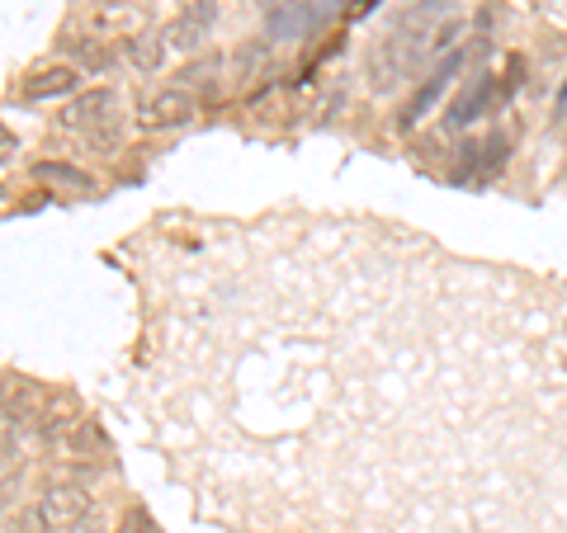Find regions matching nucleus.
I'll return each instance as SVG.
<instances>
[{
  "instance_id": "nucleus-1",
  "label": "nucleus",
  "mask_w": 567,
  "mask_h": 533,
  "mask_svg": "<svg viewBox=\"0 0 567 533\" xmlns=\"http://www.w3.org/2000/svg\"><path fill=\"white\" fill-rule=\"evenodd\" d=\"M62 128L85 133V142H91V147H100V151L118 147V133H123L118 95H114V91H85V95H71V104L62 109Z\"/></svg>"
},
{
  "instance_id": "nucleus-8",
  "label": "nucleus",
  "mask_w": 567,
  "mask_h": 533,
  "mask_svg": "<svg viewBox=\"0 0 567 533\" xmlns=\"http://www.w3.org/2000/svg\"><path fill=\"white\" fill-rule=\"evenodd\" d=\"M91 24H95V33H128L133 39V29L142 24V10L133 0H104V6H95Z\"/></svg>"
},
{
  "instance_id": "nucleus-9",
  "label": "nucleus",
  "mask_w": 567,
  "mask_h": 533,
  "mask_svg": "<svg viewBox=\"0 0 567 533\" xmlns=\"http://www.w3.org/2000/svg\"><path fill=\"white\" fill-rule=\"evenodd\" d=\"M492 100H496V85H492V76H483V81L473 85V91L458 95V104L450 109V118H445V123H450V128H464V123L483 118V114L492 109Z\"/></svg>"
},
{
  "instance_id": "nucleus-15",
  "label": "nucleus",
  "mask_w": 567,
  "mask_h": 533,
  "mask_svg": "<svg viewBox=\"0 0 567 533\" xmlns=\"http://www.w3.org/2000/svg\"><path fill=\"white\" fill-rule=\"evenodd\" d=\"M66 533H104V524H100V514H95V520H91V514H85V520H81V524H71Z\"/></svg>"
},
{
  "instance_id": "nucleus-16",
  "label": "nucleus",
  "mask_w": 567,
  "mask_h": 533,
  "mask_svg": "<svg viewBox=\"0 0 567 533\" xmlns=\"http://www.w3.org/2000/svg\"><path fill=\"white\" fill-rule=\"evenodd\" d=\"M10 491H14V482H10V477H0V510L10 505Z\"/></svg>"
},
{
  "instance_id": "nucleus-18",
  "label": "nucleus",
  "mask_w": 567,
  "mask_h": 533,
  "mask_svg": "<svg viewBox=\"0 0 567 533\" xmlns=\"http://www.w3.org/2000/svg\"><path fill=\"white\" fill-rule=\"evenodd\" d=\"M558 100H563V104H567V85H563V95H558Z\"/></svg>"
},
{
  "instance_id": "nucleus-14",
  "label": "nucleus",
  "mask_w": 567,
  "mask_h": 533,
  "mask_svg": "<svg viewBox=\"0 0 567 533\" xmlns=\"http://www.w3.org/2000/svg\"><path fill=\"white\" fill-rule=\"evenodd\" d=\"M14 151H20V142H14V133L6 128V123H0V166L14 161Z\"/></svg>"
},
{
  "instance_id": "nucleus-13",
  "label": "nucleus",
  "mask_w": 567,
  "mask_h": 533,
  "mask_svg": "<svg viewBox=\"0 0 567 533\" xmlns=\"http://www.w3.org/2000/svg\"><path fill=\"white\" fill-rule=\"evenodd\" d=\"M213 76H218V62H194L189 71H181V81H213Z\"/></svg>"
},
{
  "instance_id": "nucleus-11",
  "label": "nucleus",
  "mask_w": 567,
  "mask_h": 533,
  "mask_svg": "<svg viewBox=\"0 0 567 533\" xmlns=\"http://www.w3.org/2000/svg\"><path fill=\"white\" fill-rule=\"evenodd\" d=\"M71 52H76V62H81V66H91V71H104V66H110V52H104L100 43H71Z\"/></svg>"
},
{
  "instance_id": "nucleus-3",
  "label": "nucleus",
  "mask_w": 567,
  "mask_h": 533,
  "mask_svg": "<svg viewBox=\"0 0 567 533\" xmlns=\"http://www.w3.org/2000/svg\"><path fill=\"white\" fill-rule=\"evenodd\" d=\"M33 510H39V520H43L48 533H66L71 524H81L85 514H91V491L58 482V487H48L39 501H33Z\"/></svg>"
},
{
  "instance_id": "nucleus-12",
  "label": "nucleus",
  "mask_w": 567,
  "mask_h": 533,
  "mask_svg": "<svg viewBox=\"0 0 567 533\" xmlns=\"http://www.w3.org/2000/svg\"><path fill=\"white\" fill-rule=\"evenodd\" d=\"M114 533H156V524H152V520H147V514H142V510H137V514H123V524H118Z\"/></svg>"
},
{
  "instance_id": "nucleus-4",
  "label": "nucleus",
  "mask_w": 567,
  "mask_h": 533,
  "mask_svg": "<svg viewBox=\"0 0 567 533\" xmlns=\"http://www.w3.org/2000/svg\"><path fill=\"white\" fill-rule=\"evenodd\" d=\"M213 20H218V0H194L185 14H175V20L166 24L162 43L175 48V52H199L208 43V24Z\"/></svg>"
},
{
  "instance_id": "nucleus-7",
  "label": "nucleus",
  "mask_w": 567,
  "mask_h": 533,
  "mask_svg": "<svg viewBox=\"0 0 567 533\" xmlns=\"http://www.w3.org/2000/svg\"><path fill=\"white\" fill-rule=\"evenodd\" d=\"M33 180L48 185V189H58V194H95V175L81 170V166H71V161H39V166H33Z\"/></svg>"
},
{
  "instance_id": "nucleus-6",
  "label": "nucleus",
  "mask_w": 567,
  "mask_h": 533,
  "mask_svg": "<svg viewBox=\"0 0 567 533\" xmlns=\"http://www.w3.org/2000/svg\"><path fill=\"white\" fill-rule=\"evenodd\" d=\"M76 85H81L76 66H43L24 81V100H71Z\"/></svg>"
},
{
  "instance_id": "nucleus-10",
  "label": "nucleus",
  "mask_w": 567,
  "mask_h": 533,
  "mask_svg": "<svg viewBox=\"0 0 567 533\" xmlns=\"http://www.w3.org/2000/svg\"><path fill=\"white\" fill-rule=\"evenodd\" d=\"M123 62H128L133 71H162L166 43L156 39V33H133V39L123 43Z\"/></svg>"
},
{
  "instance_id": "nucleus-17",
  "label": "nucleus",
  "mask_w": 567,
  "mask_h": 533,
  "mask_svg": "<svg viewBox=\"0 0 567 533\" xmlns=\"http://www.w3.org/2000/svg\"><path fill=\"white\" fill-rule=\"evenodd\" d=\"M10 387H14V383L0 378V411H6V401H10Z\"/></svg>"
},
{
  "instance_id": "nucleus-5",
  "label": "nucleus",
  "mask_w": 567,
  "mask_h": 533,
  "mask_svg": "<svg viewBox=\"0 0 567 533\" xmlns=\"http://www.w3.org/2000/svg\"><path fill=\"white\" fill-rule=\"evenodd\" d=\"M458 66H464V58H458V52H450V58L445 62H440V71H435V76L431 81H425L421 85V91L412 95V100H406L402 104V118H398V128H416V123L425 118V109H431V104L440 100V95H445V85H450V76H454V71Z\"/></svg>"
},
{
  "instance_id": "nucleus-2",
  "label": "nucleus",
  "mask_w": 567,
  "mask_h": 533,
  "mask_svg": "<svg viewBox=\"0 0 567 533\" xmlns=\"http://www.w3.org/2000/svg\"><path fill=\"white\" fill-rule=\"evenodd\" d=\"M194 95L185 91V85H162V91H152L147 100L137 104V128L142 133H171V128H185V123L194 118Z\"/></svg>"
}]
</instances>
